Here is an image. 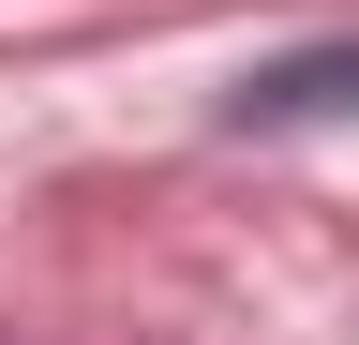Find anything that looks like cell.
<instances>
[{"instance_id": "1", "label": "cell", "mask_w": 359, "mask_h": 345, "mask_svg": "<svg viewBox=\"0 0 359 345\" xmlns=\"http://www.w3.org/2000/svg\"><path fill=\"white\" fill-rule=\"evenodd\" d=\"M330 105H359V46H299L240 91V120H330Z\"/></svg>"}]
</instances>
